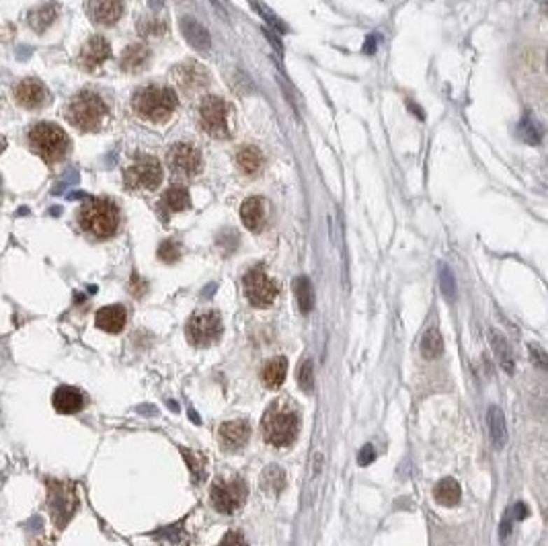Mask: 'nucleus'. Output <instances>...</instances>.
Returning a JSON list of instances; mask_svg holds the SVG:
<instances>
[{
  "instance_id": "1",
  "label": "nucleus",
  "mask_w": 548,
  "mask_h": 546,
  "mask_svg": "<svg viewBox=\"0 0 548 546\" xmlns=\"http://www.w3.org/2000/svg\"><path fill=\"white\" fill-rule=\"evenodd\" d=\"M78 222L83 230L97 239H109L118 232L120 226V210L113 202L103 197H89L80 210H78Z\"/></svg>"
},
{
  "instance_id": "2",
  "label": "nucleus",
  "mask_w": 548,
  "mask_h": 546,
  "mask_svg": "<svg viewBox=\"0 0 548 546\" xmlns=\"http://www.w3.org/2000/svg\"><path fill=\"white\" fill-rule=\"evenodd\" d=\"M132 107L142 120L162 123L177 111L179 99L175 91L169 87H144V89L136 91L132 99Z\"/></svg>"
},
{
  "instance_id": "3",
  "label": "nucleus",
  "mask_w": 548,
  "mask_h": 546,
  "mask_svg": "<svg viewBox=\"0 0 548 546\" xmlns=\"http://www.w3.org/2000/svg\"><path fill=\"white\" fill-rule=\"evenodd\" d=\"M263 435L265 440L272 444V446H277V448H283V446H290L296 435H298V413L290 407H286L283 402H274L267 411H265V417H263Z\"/></svg>"
},
{
  "instance_id": "4",
  "label": "nucleus",
  "mask_w": 548,
  "mask_h": 546,
  "mask_svg": "<svg viewBox=\"0 0 548 546\" xmlns=\"http://www.w3.org/2000/svg\"><path fill=\"white\" fill-rule=\"evenodd\" d=\"M29 146L39 158L54 164L60 162L62 158L70 150V138L66 132L56 123H37L29 132Z\"/></svg>"
},
{
  "instance_id": "5",
  "label": "nucleus",
  "mask_w": 548,
  "mask_h": 546,
  "mask_svg": "<svg viewBox=\"0 0 548 546\" xmlns=\"http://www.w3.org/2000/svg\"><path fill=\"white\" fill-rule=\"evenodd\" d=\"M66 118L80 132L99 130L107 118V105L97 92H78L66 107Z\"/></svg>"
},
{
  "instance_id": "6",
  "label": "nucleus",
  "mask_w": 548,
  "mask_h": 546,
  "mask_svg": "<svg viewBox=\"0 0 548 546\" xmlns=\"http://www.w3.org/2000/svg\"><path fill=\"white\" fill-rule=\"evenodd\" d=\"M48 512L52 516V522L56 530H64L66 524L72 519V516L78 510V495H76V485L70 481H58V479H48Z\"/></svg>"
},
{
  "instance_id": "7",
  "label": "nucleus",
  "mask_w": 548,
  "mask_h": 546,
  "mask_svg": "<svg viewBox=\"0 0 548 546\" xmlns=\"http://www.w3.org/2000/svg\"><path fill=\"white\" fill-rule=\"evenodd\" d=\"M199 125L216 140L230 138V105L220 97H204L199 103Z\"/></svg>"
},
{
  "instance_id": "8",
  "label": "nucleus",
  "mask_w": 548,
  "mask_h": 546,
  "mask_svg": "<svg viewBox=\"0 0 548 546\" xmlns=\"http://www.w3.org/2000/svg\"><path fill=\"white\" fill-rule=\"evenodd\" d=\"M243 290L246 300L257 308H267L277 298V284L263 267H253L244 273Z\"/></svg>"
},
{
  "instance_id": "9",
  "label": "nucleus",
  "mask_w": 548,
  "mask_h": 546,
  "mask_svg": "<svg viewBox=\"0 0 548 546\" xmlns=\"http://www.w3.org/2000/svg\"><path fill=\"white\" fill-rule=\"evenodd\" d=\"M212 497V505L216 507V512L230 516L234 514L239 507H243L244 499H246V485L243 479H218L212 485L210 491Z\"/></svg>"
},
{
  "instance_id": "10",
  "label": "nucleus",
  "mask_w": 548,
  "mask_h": 546,
  "mask_svg": "<svg viewBox=\"0 0 548 546\" xmlns=\"http://www.w3.org/2000/svg\"><path fill=\"white\" fill-rule=\"evenodd\" d=\"M162 181V167L154 156H138L123 173L127 189H156Z\"/></svg>"
},
{
  "instance_id": "11",
  "label": "nucleus",
  "mask_w": 548,
  "mask_h": 546,
  "mask_svg": "<svg viewBox=\"0 0 548 546\" xmlns=\"http://www.w3.org/2000/svg\"><path fill=\"white\" fill-rule=\"evenodd\" d=\"M222 335V318L216 310L197 312L187 323V337L195 347H210Z\"/></svg>"
},
{
  "instance_id": "12",
  "label": "nucleus",
  "mask_w": 548,
  "mask_h": 546,
  "mask_svg": "<svg viewBox=\"0 0 548 546\" xmlns=\"http://www.w3.org/2000/svg\"><path fill=\"white\" fill-rule=\"evenodd\" d=\"M167 160H169V167L177 173V175H183V177H193L202 171V154L195 146L191 144H175L171 146V150L167 154Z\"/></svg>"
},
{
  "instance_id": "13",
  "label": "nucleus",
  "mask_w": 548,
  "mask_h": 546,
  "mask_svg": "<svg viewBox=\"0 0 548 546\" xmlns=\"http://www.w3.org/2000/svg\"><path fill=\"white\" fill-rule=\"evenodd\" d=\"M173 76H175V83H177V85L181 87V91L185 92L204 91V89L208 87V83H210L208 70H206L202 64H197V62L193 60L183 62L181 66H177L175 72H173Z\"/></svg>"
},
{
  "instance_id": "14",
  "label": "nucleus",
  "mask_w": 548,
  "mask_h": 546,
  "mask_svg": "<svg viewBox=\"0 0 548 546\" xmlns=\"http://www.w3.org/2000/svg\"><path fill=\"white\" fill-rule=\"evenodd\" d=\"M13 92H15V101H17L21 107H25V109H37V107L45 105V101H48V97H50L45 85L39 83V80H35V78L21 80V83L13 89Z\"/></svg>"
},
{
  "instance_id": "15",
  "label": "nucleus",
  "mask_w": 548,
  "mask_h": 546,
  "mask_svg": "<svg viewBox=\"0 0 548 546\" xmlns=\"http://www.w3.org/2000/svg\"><path fill=\"white\" fill-rule=\"evenodd\" d=\"M52 405L60 415H76L87 407V396L74 386H58L52 395Z\"/></svg>"
},
{
  "instance_id": "16",
  "label": "nucleus",
  "mask_w": 548,
  "mask_h": 546,
  "mask_svg": "<svg viewBox=\"0 0 548 546\" xmlns=\"http://www.w3.org/2000/svg\"><path fill=\"white\" fill-rule=\"evenodd\" d=\"M248 435H251V427L246 421H241V419L239 421H226L218 429V440L224 446V450H228V452L241 450L248 442Z\"/></svg>"
},
{
  "instance_id": "17",
  "label": "nucleus",
  "mask_w": 548,
  "mask_h": 546,
  "mask_svg": "<svg viewBox=\"0 0 548 546\" xmlns=\"http://www.w3.org/2000/svg\"><path fill=\"white\" fill-rule=\"evenodd\" d=\"M111 56V46L105 37L101 35H94L91 37L85 46H83V52H80V64L87 68V70H94L97 66H101L105 60H109Z\"/></svg>"
},
{
  "instance_id": "18",
  "label": "nucleus",
  "mask_w": 548,
  "mask_h": 546,
  "mask_svg": "<svg viewBox=\"0 0 548 546\" xmlns=\"http://www.w3.org/2000/svg\"><path fill=\"white\" fill-rule=\"evenodd\" d=\"M127 323V310L120 306V304H113V306H105L97 312L94 316V325L109 335H118L122 333L123 327Z\"/></svg>"
},
{
  "instance_id": "19",
  "label": "nucleus",
  "mask_w": 548,
  "mask_h": 546,
  "mask_svg": "<svg viewBox=\"0 0 548 546\" xmlns=\"http://www.w3.org/2000/svg\"><path fill=\"white\" fill-rule=\"evenodd\" d=\"M89 15L97 25H113L123 15V0H91Z\"/></svg>"
},
{
  "instance_id": "20",
  "label": "nucleus",
  "mask_w": 548,
  "mask_h": 546,
  "mask_svg": "<svg viewBox=\"0 0 548 546\" xmlns=\"http://www.w3.org/2000/svg\"><path fill=\"white\" fill-rule=\"evenodd\" d=\"M181 31L183 37L187 39V43L197 50V52H204L208 54L210 48H212V39H210V33L204 25H199L193 17H183L181 19Z\"/></svg>"
},
{
  "instance_id": "21",
  "label": "nucleus",
  "mask_w": 548,
  "mask_h": 546,
  "mask_svg": "<svg viewBox=\"0 0 548 546\" xmlns=\"http://www.w3.org/2000/svg\"><path fill=\"white\" fill-rule=\"evenodd\" d=\"M241 220L251 232H259L265 224V204L261 197H248L241 206Z\"/></svg>"
},
{
  "instance_id": "22",
  "label": "nucleus",
  "mask_w": 548,
  "mask_h": 546,
  "mask_svg": "<svg viewBox=\"0 0 548 546\" xmlns=\"http://www.w3.org/2000/svg\"><path fill=\"white\" fill-rule=\"evenodd\" d=\"M148 62H150V50L140 43H134L123 50L120 66L125 72H140L148 66Z\"/></svg>"
},
{
  "instance_id": "23",
  "label": "nucleus",
  "mask_w": 548,
  "mask_h": 546,
  "mask_svg": "<svg viewBox=\"0 0 548 546\" xmlns=\"http://www.w3.org/2000/svg\"><path fill=\"white\" fill-rule=\"evenodd\" d=\"M487 425L493 446H495L497 450H501V448L507 444V425H505L503 411H501L499 407H489Z\"/></svg>"
},
{
  "instance_id": "24",
  "label": "nucleus",
  "mask_w": 548,
  "mask_h": 546,
  "mask_svg": "<svg viewBox=\"0 0 548 546\" xmlns=\"http://www.w3.org/2000/svg\"><path fill=\"white\" fill-rule=\"evenodd\" d=\"M153 538L158 546H191V536L187 534L181 522L160 528L158 532H154Z\"/></svg>"
},
{
  "instance_id": "25",
  "label": "nucleus",
  "mask_w": 548,
  "mask_h": 546,
  "mask_svg": "<svg viewBox=\"0 0 548 546\" xmlns=\"http://www.w3.org/2000/svg\"><path fill=\"white\" fill-rule=\"evenodd\" d=\"M286 374H288V360L286 358H274L269 360L267 364L263 365V372H261V380L267 388H279L286 380Z\"/></svg>"
},
{
  "instance_id": "26",
  "label": "nucleus",
  "mask_w": 548,
  "mask_h": 546,
  "mask_svg": "<svg viewBox=\"0 0 548 546\" xmlns=\"http://www.w3.org/2000/svg\"><path fill=\"white\" fill-rule=\"evenodd\" d=\"M489 341H491V347L495 351V358L499 365L507 372V374H514V354H512V347L510 343L505 341L503 335H499L497 331H489Z\"/></svg>"
},
{
  "instance_id": "27",
  "label": "nucleus",
  "mask_w": 548,
  "mask_h": 546,
  "mask_svg": "<svg viewBox=\"0 0 548 546\" xmlns=\"http://www.w3.org/2000/svg\"><path fill=\"white\" fill-rule=\"evenodd\" d=\"M294 294H296V302L302 314H310L314 310V288L310 284V279L306 275H300L294 279Z\"/></svg>"
},
{
  "instance_id": "28",
  "label": "nucleus",
  "mask_w": 548,
  "mask_h": 546,
  "mask_svg": "<svg viewBox=\"0 0 548 546\" xmlns=\"http://www.w3.org/2000/svg\"><path fill=\"white\" fill-rule=\"evenodd\" d=\"M160 204L167 212H183L185 208H189V191L181 185H173L164 191Z\"/></svg>"
},
{
  "instance_id": "29",
  "label": "nucleus",
  "mask_w": 548,
  "mask_h": 546,
  "mask_svg": "<svg viewBox=\"0 0 548 546\" xmlns=\"http://www.w3.org/2000/svg\"><path fill=\"white\" fill-rule=\"evenodd\" d=\"M460 495H462V491H460V485H458L454 479H444V481H440V483L435 485V489H433L435 501H437L440 505H446V507L456 505L458 501H460Z\"/></svg>"
},
{
  "instance_id": "30",
  "label": "nucleus",
  "mask_w": 548,
  "mask_h": 546,
  "mask_svg": "<svg viewBox=\"0 0 548 546\" xmlns=\"http://www.w3.org/2000/svg\"><path fill=\"white\" fill-rule=\"evenodd\" d=\"M237 162H239V167H241V171H243L244 175H255L263 167V154L255 146H244L237 154Z\"/></svg>"
},
{
  "instance_id": "31",
  "label": "nucleus",
  "mask_w": 548,
  "mask_h": 546,
  "mask_svg": "<svg viewBox=\"0 0 548 546\" xmlns=\"http://www.w3.org/2000/svg\"><path fill=\"white\" fill-rule=\"evenodd\" d=\"M444 351V339L437 329H427L421 339V356L426 360H437Z\"/></svg>"
},
{
  "instance_id": "32",
  "label": "nucleus",
  "mask_w": 548,
  "mask_h": 546,
  "mask_svg": "<svg viewBox=\"0 0 548 546\" xmlns=\"http://www.w3.org/2000/svg\"><path fill=\"white\" fill-rule=\"evenodd\" d=\"M261 485H263V489H265L267 493H274V495L281 493V489L286 486V472H283L279 466H275V464L267 466V468L263 470Z\"/></svg>"
},
{
  "instance_id": "33",
  "label": "nucleus",
  "mask_w": 548,
  "mask_h": 546,
  "mask_svg": "<svg viewBox=\"0 0 548 546\" xmlns=\"http://www.w3.org/2000/svg\"><path fill=\"white\" fill-rule=\"evenodd\" d=\"M54 19H56V8L43 4V6H39V8H35V10L31 13L29 25L37 31V33H41V31H45L48 25H52Z\"/></svg>"
},
{
  "instance_id": "34",
  "label": "nucleus",
  "mask_w": 548,
  "mask_h": 546,
  "mask_svg": "<svg viewBox=\"0 0 548 546\" xmlns=\"http://www.w3.org/2000/svg\"><path fill=\"white\" fill-rule=\"evenodd\" d=\"M298 386L302 388V393L310 395L314 391V364L310 358H306L304 362H300L298 368Z\"/></svg>"
},
{
  "instance_id": "35",
  "label": "nucleus",
  "mask_w": 548,
  "mask_h": 546,
  "mask_svg": "<svg viewBox=\"0 0 548 546\" xmlns=\"http://www.w3.org/2000/svg\"><path fill=\"white\" fill-rule=\"evenodd\" d=\"M183 456H185V460H187V464L193 472V481L199 483L202 477H206V458L191 452V450H183Z\"/></svg>"
},
{
  "instance_id": "36",
  "label": "nucleus",
  "mask_w": 548,
  "mask_h": 546,
  "mask_svg": "<svg viewBox=\"0 0 548 546\" xmlns=\"http://www.w3.org/2000/svg\"><path fill=\"white\" fill-rule=\"evenodd\" d=\"M248 2H251V6H255V8H257V13H259V15H261V17H263V19L269 23V29H277L279 33H286V31H288V27H286V25H283V23H281V21L275 17L274 10H269L265 4H261L259 0H248Z\"/></svg>"
},
{
  "instance_id": "37",
  "label": "nucleus",
  "mask_w": 548,
  "mask_h": 546,
  "mask_svg": "<svg viewBox=\"0 0 548 546\" xmlns=\"http://www.w3.org/2000/svg\"><path fill=\"white\" fill-rule=\"evenodd\" d=\"M519 134H521V138H524L528 144H538V142H540V127L536 125V122H534L530 115L524 118V122L519 125Z\"/></svg>"
},
{
  "instance_id": "38",
  "label": "nucleus",
  "mask_w": 548,
  "mask_h": 546,
  "mask_svg": "<svg viewBox=\"0 0 548 546\" xmlns=\"http://www.w3.org/2000/svg\"><path fill=\"white\" fill-rule=\"evenodd\" d=\"M181 257V246L175 241H164V243L158 246V259L164 261V263H175L179 261Z\"/></svg>"
},
{
  "instance_id": "39",
  "label": "nucleus",
  "mask_w": 548,
  "mask_h": 546,
  "mask_svg": "<svg viewBox=\"0 0 548 546\" xmlns=\"http://www.w3.org/2000/svg\"><path fill=\"white\" fill-rule=\"evenodd\" d=\"M440 284H442L444 296L450 298V300H454V298H456V281H454L452 272H450L446 265H442V270H440Z\"/></svg>"
},
{
  "instance_id": "40",
  "label": "nucleus",
  "mask_w": 548,
  "mask_h": 546,
  "mask_svg": "<svg viewBox=\"0 0 548 546\" xmlns=\"http://www.w3.org/2000/svg\"><path fill=\"white\" fill-rule=\"evenodd\" d=\"M218 546H248V542L244 540V536L241 532L232 530V532H228V534L222 538V542Z\"/></svg>"
},
{
  "instance_id": "41",
  "label": "nucleus",
  "mask_w": 548,
  "mask_h": 546,
  "mask_svg": "<svg viewBox=\"0 0 548 546\" xmlns=\"http://www.w3.org/2000/svg\"><path fill=\"white\" fill-rule=\"evenodd\" d=\"M374 460H376V450L367 444V446L362 448V452L358 456V462H360L362 466H367V464H372Z\"/></svg>"
},
{
  "instance_id": "42",
  "label": "nucleus",
  "mask_w": 548,
  "mask_h": 546,
  "mask_svg": "<svg viewBox=\"0 0 548 546\" xmlns=\"http://www.w3.org/2000/svg\"><path fill=\"white\" fill-rule=\"evenodd\" d=\"M530 356L538 360V365H540V368H547V358H545V354H542L540 347H532V345H530Z\"/></svg>"
},
{
  "instance_id": "43",
  "label": "nucleus",
  "mask_w": 548,
  "mask_h": 546,
  "mask_svg": "<svg viewBox=\"0 0 548 546\" xmlns=\"http://www.w3.org/2000/svg\"><path fill=\"white\" fill-rule=\"evenodd\" d=\"M374 50H376V39H374V37H370V39L365 41L364 52L365 54H374Z\"/></svg>"
},
{
  "instance_id": "44",
  "label": "nucleus",
  "mask_w": 548,
  "mask_h": 546,
  "mask_svg": "<svg viewBox=\"0 0 548 546\" xmlns=\"http://www.w3.org/2000/svg\"><path fill=\"white\" fill-rule=\"evenodd\" d=\"M514 512H518V519H524V517L528 516V510H526V505H524V503H518Z\"/></svg>"
},
{
  "instance_id": "45",
  "label": "nucleus",
  "mask_w": 548,
  "mask_h": 546,
  "mask_svg": "<svg viewBox=\"0 0 548 546\" xmlns=\"http://www.w3.org/2000/svg\"><path fill=\"white\" fill-rule=\"evenodd\" d=\"M31 546H54V542L48 540V538H41V540H35Z\"/></svg>"
},
{
  "instance_id": "46",
  "label": "nucleus",
  "mask_w": 548,
  "mask_h": 546,
  "mask_svg": "<svg viewBox=\"0 0 548 546\" xmlns=\"http://www.w3.org/2000/svg\"><path fill=\"white\" fill-rule=\"evenodd\" d=\"M2 148H4V142L0 140V152H2Z\"/></svg>"
}]
</instances>
